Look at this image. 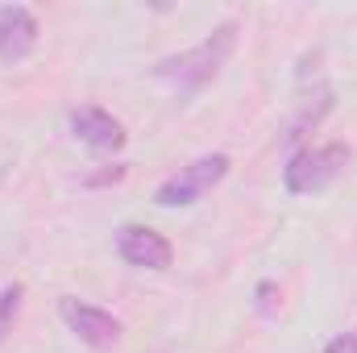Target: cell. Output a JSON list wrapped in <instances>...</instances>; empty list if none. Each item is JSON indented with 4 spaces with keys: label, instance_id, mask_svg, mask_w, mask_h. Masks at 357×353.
Instances as JSON below:
<instances>
[{
    "label": "cell",
    "instance_id": "cell-9",
    "mask_svg": "<svg viewBox=\"0 0 357 353\" xmlns=\"http://www.w3.org/2000/svg\"><path fill=\"white\" fill-rule=\"evenodd\" d=\"M125 179V167H104V171H96V175H84L79 183L84 187H108V183H121Z\"/></svg>",
    "mask_w": 357,
    "mask_h": 353
},
{
    "label": "cell",
    "instance_id": "cell-1",
    "mask_svg": "<svg viewBox=\"0 0 357 353\" xmlns=\"http://www.w3.org/2000/svg\"><path fill=\"white\" fill-rule=\"evenodd\" d=\"M233 46H237V25L225 21V25H216L204 42H195L191 50L162 59V63L154 67V80L171 84L175 91H199L204 84H212V80L220 75V67L229 63Z\"/></svg>",
    "mask_w": 357,
    "mask_h": 353
},
{
    "label": "cell",
    "instance_id": "cell-8",
    "mask_svg": "<svg viewBox=\"0 0 357 353\" xmlns=\"http://www.w3.org/2000/svg\"><path fill=\"white\" fill-rule=\"evenodd\" d=\"M21 295H25V287H21V283L0 287V341L13 333V320H17V312H21Z\"/></svg>",
    "mask_w": 357,
    "mask_h": 353
},
{
    "label": "cell",
    "instance_id": "cell-6",
    "mask_svg": "<svg viewBox=\"0 0 357 353\" xmlns=\"http://www.w3.org/2000/svg\"><path fill=\"white\" fill-rule=\"evenodd\" d=\"M38 38H42V25L33 17V8L25 4H4L0 8V63H25L33 50H38Z\"/></svg>",
    "mask_w": 357,
    "mask_h": 353
},
{
    "label": "cell",
    "instance_id": "cell-10",
    "mask_svg": "<svg viewBox=\"0 0 357 353\" xmlns=\"http://www.w3.org/2000/svg\"><path fill=\"white\" fill-rule=\"evenodd\" d=\"M324 353H357V333H341V337H333Z\"/></svg>",
    "mask_w": 357,
    "mask_h": 353
},
{
    "label": "cell",
    "instance_id": "cell-7",
    "mask_svg": "<svg viewBox=\"0 0 357 353\" xmlns=\"http://www.w3.org/2000/svg\"><path fill=\"white\" fill-rule=\"evenodd\" d=\"M116 254L129 266H137V270H167L171 258H175L171 241H167L162 233L146 229V225H125V229L116 233Z\"/></svg>",
    "mask_w": 357,
    "mask_h": 353
},
{
    "label": "cell",
    "instance_id": "cell-11",
    "mask_svg": "<svg viewBox=\"0 0 357 353\" xmlns=\"http://www.w3.org/2000/svg\"><path fill=\"white\" fill-rule=\"evenodd\" d=\"M258 295H262V312H270V295H274V287L262 283V287H258Z\"/></svg>",
    "mask_w": 357,
    "mask_h": 353
},
{
    "label": "cell",
    "instance_id": "cell-2",
    "mask_svg": "<svg viewBox=\"0 0 357 353\" xmlns=\"http://www.w3.org/2000/svg\"><path fill=\"white\" fill-rule=\"evenodd\" d=\"M345 167H349V146L345 142L307 146V150H299V154L287 158L282 187L291 195H316V191H324L328 183H337V179L345 175Z\"/></svg>",
    "mask_w": 357,
    "mask_h": 353
},
{
    "label": "cell",
    "instance_id": "cell-4",
    "mask_svg": "<svg viewBox=\"0 0 357 353\" xmlns=\"http://www.w3.org/2000/svg\"><path fill=\"white\" fill-rule=\"evenodd\" d=\"M59 316H63V324L88 345V350H116L121 345V337H125V324L112 316V312H104V308H96L88 299H75V295H63L59 299Z\"/></svg>",
    "mask_w": 357,
    "mask_h": 353
},
{
    "label": "cell",
    "instance_id": "cell-3",
    "mask_svg": "<svg viewBox=\"0 0 357 353\" xmlns=\"http://www.w3.org/2000/svg\"><path fill=\"white\" fill-rule=\"evenodd\" d=\"M229 167H233L229 154H204V158L178 167L175 175L154 191V200H158L162 208H191V204H199L220 179L229 175Z\"/></svg>",
    "mask_w": 357,
    "mask_h": 353
},
{
    "label": "cell",
    "instance_id": "cell-5",
    "mask_svg": "<svg viewBox=\"0 0 357 353\" xmlns=\"http://www.w3.org/2000/svg\"><path fill=\"white\" fill-rule=\"evenodd\" d=\"M71 133L96 150V154H116L125 142H129V133H125V125L112 117V112H104L100 104H79V108H71Z\"/></svg>",
    "mask_w": 357,
    "mask_h": 353
}]
</instances>
